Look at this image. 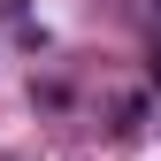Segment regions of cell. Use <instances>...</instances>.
Wrapping results in <instances>:
<instances>
[{"mask_svg": "<svg viewBox=\"0 0 161 161\" xmlns=\"http://www.w3.org/2000/svg\"><path fill=\"white\" fill-rule=\"evenodd\" d=\"M153 85H161V54H153Z\"/></svg>", "mask_w": 161, "mask_h": 161, "instance_id": "cell-1", "label": "cell"}]
</instances>
